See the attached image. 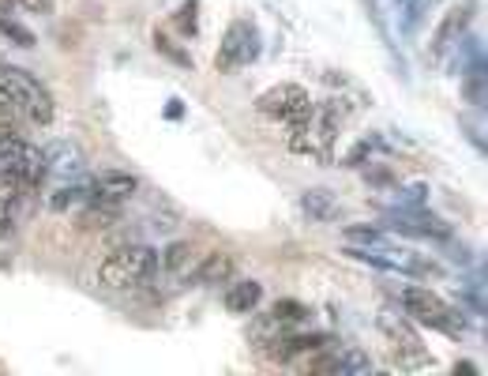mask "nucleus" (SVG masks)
Here are the masks:
<instances>
[{"label":"nucleus","mask_w":488,"mask_h":376,"mask_svg":"<svg viewBox=\"0 0 488 376\" xmlns=\"http://www.w3.org/2000/svg\"><path fill=\"white\" fill-rule=\"evenodd\" d=\"M455 372H477V365H474V362H458Z\"/></svg>","instance_id":"29"},{"label":"nucleus","mask_w":488,"mask_h":376,"mask_svg":"<svg viewBox=\"0 0 488 376\" xmlns=\"http://www.w3.org/2000/svg\"><path fill=\"white\" fill-rule=\"evenodd\" d=\"M335 372H372V362L365 350H353V346H342L339 350V358H335Z\"/></svg>","instance_id":"19"},{"label":"nucleus","mask_w":488,"mask_h":376,"mask_svg":"<svg viewBox=\"0 0 488 376\" xmlns=\"http://www.w3.org/2000/svg\"><path fill=\"white\" fill-rule=\"evenodd\" d=\"M282 328H286V323H278L274 316H260V320H252V328H248V342L263 350L271 339H278V335H282Z\"/></svg>","instance_id":"18"},{"label":"nucleus","mask_w":488,"mask_h":376,"mask_svg":"<svg viewBox=\"0 0 488 376\" xmlns=\"http://www.w3.org/2000/svg\"><path fill=\"white\" fill-rule=\"evenodd\" d=\"M15 8H23L27 15H49L53 12V0H15Z\"/></svg>","instance_id":"25"},{"label":"nucleus","mask_w":488,"mask_h":376,"mask_svg":"<svg viewBox=\"0 0 488 376\" xmlns=\"http://www.w3.org/2000/svg\"><path fill=\"white\" fill-rule=\"evenodd\" d=\"M162 117H166V121H181V117H185V102H181V98H169L166 110H162Z\"/></svg>","instance_id":"27"},{"label":"nucleus","mask_w":488,"mask_h":376,"mask_svg":"<svg viewBox=\"0 0 488 376\" xmlns=\"http://www.w3.org/2000/svg\"><path fill=\"white\" fill-rule=\"evenodd\" d=\"M402 309L414 323H425L432 332H444V335H462L466 332V316L458 309H451L440 294H432L428 286H406L402 290Z\"/></svg>","instance_id":"4"},{"label":"nucleus","mask_w":488,"mask_h":376,"mask_svg":"<svg viewBox=\"0 0 488 376\" xmlns=\"http://www.w3.org/2000/svg\"><path fill=\"white\" fill-rule=\"evenodd\" d=\"M0 34H5V38H12L15 45H34V42H38V38H34V31H27V27H23V23H19L15 15L0 19Z\"/></svg>","instance_id":"24"},{"label":"nucleus","mask_w":488,"mask_h":376,"mask_svg":"<svg viewBox=\"0 0 488 376\" xmlns=\"http://www.w3.org/2000/svg\"><path fill=\"white\" fill-rule=\"evenodd\" d=\"M361 5L368 8V19H372V27L379 31V38H383V45H388V53H391V61H395V68L406 75V61H402V53H398V45H395V38H391V31L383 27V19H379V8H376V0H361Z\"/></svg>","instance_id":"17"},{"label":"nucleus","mask_w":488,"mask_h":376,"mask_svg":"<svg viewBox=\"0 0 488 376\" xmlns=\"http://www.w3.org/2000/svg\"><path fill=\"white\" fill-rule=\"evenodd\" d=\"M312 94H308L301 83H278L271 91H263L255 98V113H263L271 121H282V124H297L312 113Z\"/></svg>","instance_id":"6"},{"label":"nucleus","mask_w":488,"mask_h":376,"mask_svg":"<svg viewBox=\"0 0 488 376\" xmlns=\"http://www.w3.org/2000/svg\"><path fill=\"white\" fill-rule=\"evenodd\" d=\"M27 113L34 124H53L57 102L31 72L0 61V113Z\"/></svg>","instance_id":"1"},{"label":"nucleus","mask_w":488,"mask_h":376,"mask_svg":"<svg viewBox=\"0 0 488 376\" xmlns=\"http://www.w3.org/2000/svg\"><path fill=\"white\" fill-rule=\"evenodd\" d=\"M154 271H158V253L150 245H120L101 260L98 279L110 290H132V286L150 283Z\"/></svg>","instance_id":"2"},{"label":"nucleus","mask_w":488,"mask_h":376,"mask_svg":"<svg viewBox=\"0 0 488 376\" xmlns=\"http://www.w3.org/2000/svg\"><path fill=\"white\" fill-rule=\"evenodd\" d=\"M91 188H94V204L120 207V204H128V199L139 192V181L132 178V173H117V169H110V173H98V178L91 181Z\"/></svg>","instance_id":"11"},{"label":"nucleus","mask_w":488,"mask_h":376,"mask_svg":"<svg viewBox=\"0 0 488 376\" xmlns=\"http://www.w3.org/2000/svg\"><path fill=\"white\" fill-rule=\"evenodd\" d=\"M260 53H263V38H260V31H255V23L252 19H237V23H229V27H225V38L218 45L215 68L218 72H234V68L252 64Z\"/></svg>","instance_id":"5"},{"label":"nucleus","mask_w":488,"mask_h":376,"mask_svg":"<svg viewBox=\"0 0 488 376\" xmlns=\"http://www.w3.org/2000/svg\"><path fill=\"white\" fill-rule=\"evenodd\" d=\"M271 316L278 320V323H304L308 320V309L301 305V301H293V297H282V301H274V309H271Z\"/></svg>","instance_id":"20"},{"label":"nucleus","mask_w":488,"mask_h":376,"mask_svg":"<svg viewBox=\"0 0 488 376\" xmlns=\"http://www.w3.org/2000/svg\"><path fill=\"white\" fill-rule=\"evenodd\" d=\"M0 178H12L27 188H38L49 178L42 150L23 140L15 129H8V124H0Z\"/></svg>","instance_id":"3"},{"label":"nucleus","mask_w":488,"mask_h":376,"mask_svg":"<svg viewBox=\"0 0 488 376\" xmlns=\"http://www.w3.org/2000/svg\"><path fill=\"white\" fill-rule=\"evenodd\" d=\"M474 12H477V0H462V5H455L447 12V19L440 23V31H435V38H432V57H444L447 49L470 31Z\"/></svg>","instance_id":"10"},{"label":"nucleus","mask_w":488,"mask_h":376,"mask_svg":"<svg viewBox=\"0 0 488 376\" xmlns=\"http://www.w3.org/2000/svg\"><path fill=\"white\" fill-rule=\"evenodd\" d=\"M237 275V260L229 253H211V256H199L196 271H192V283L199 286H229Z\"/></svg>","instance_id":"12"},{"label":"nucleus","mask_w":488,"mask_h":376,"mask_svg":"<svg viewBox=\"0 0 488 376\" xmlns=\"http://www.w3.org/2000/svg\"><path fill=\"white\" fill-rule=\"evenodd\" d=\"M42 159H45V173L57 181H83L91 173V162L75 140H49L42 147Z\"/></svg>","instance_id":"8"},{"label":"nucleus","mask_w":488,"mask_h":376,"mask_svg":"<svg viewBox=\"0 0 488 376\" xmlns=\"http://www.w3.org/2000/svg\"><path fill=\"white\" fill-rule=\"evenodd\" d=\"M428 199V185L425 181H417V185H402L398 192H395V207H421Z\"/></svg>","instance_id":"23"},{"label":"nucleus","mask_w":488,"mask_h":376,"mask_svg":"<svg viewBox=\"0 0 488 376\" xmlns=\"http://www.w3.org/2000/svg\"><path fill=\"white\" fill-rule=\"evenodd\" d=\"M196 15H199V0H185L181 12L173 15V27L181 31L185 38H196V34H199V19H196Z\"/></svg>","instance_id":"21"},{"label":"nucleus","mask_w":488,"mask_h":376,"mask_svg":"<svg viewBox=\"0 0 488 376\" xmlns=\"http://www.w3.org/2000/svg\"><path fill=\"white\" fill-rule=\"evenodd\" d=\"M301 211L312 222H327V218L339 215V199H335V192H330V188H308L301 196Z\"/></svg>","instance_id":"15"},{"label":"nucleus","mask_w":488,"mask_h":376,"mask_svg":"<svg viewBox=\"0 0 488 376\" xmlns=\"http://www.w3.org/2000/svg\"><path fill=\"white\" fill-rule=\"evenodd\" d=\"M379 328H383V335L395 342V362H398L402 369H428V365H432V354L425 350V342L417 339L414 320H409V316L398 320V316H391V313H383V316H379Z\"/></svg>","instance_id":"7"},{"label":"nucleus","mask_w":488,"mask_h":376,"mask_svg":"<svg viewBox=\"0 0 488 376\" xmlns=\"http://www.w3.org/2000/svg\"><path fill=\"white\" fill-rule=\"evenodd\" d=\"M365 178H368V185H383V188L395 185V173L391 169H365Z\"/></svg>","instance_id":"26"},{"label":"nucleus","mask_w":488,"mask_h":376,"mask_svg":"<svg viewBox=\"0 0 488 376\" xmlns=\"http://www.w3.org/2000/svg\"><path fill=\"white\" fill-rule=\"evenodd\" d=\"M388 230L409 234V237H432V241H451V226L435 218L425 204L421 207H391L388 211Z\"/></svg>","instance_id":"9"},{"label":"nucleus","mask_w":488,"mask_h":376,"mask_svg":"<svg viewBox=\"0 0 488 376\" xmlns=\"http://www.w3.org/2000/svg\"><path fill=\"white\" fill-rule=\"evenodd\" d=\"M260 297H263V286L260 283H255V279H241L237 286L225 290V309L244 316V313H252L255 305H260Z\"/></svg>","instance_id":"16"},{"label":"nucleus","mask_w":488,"mask_h":376,"mask_svg":"<svg viewBox=\"0 0 488 376\" xmlns=\"http://www.w3.org/2000/svg\"><path fill=\"white\" fill-rule=\"evenodd\" d=\"M196 264H199V256H196L192 241H173V245H166V253L158 256V267L166 275H173V279H192Z\"/></svg>","instance_id":"13"},{"label":"nucleus","mask_w":488,"mask_h":376,"mask_svg":"<svg viewBox=\"0 0 488 376\" xmlns=\"http://www.w3.org/2000/svg\"><path fill=\"white\" fill-rule=\"evenodd\" d=\"M15 15V0H0V19H8Z\"/></svg>","instance_id":"28"},{"label":"nucleus","mask_w":488,"mask_h":376,"mask_svg":"<svg viewBox=\"0 0 488 376\" xmlns=\"http://www.w3.org/2000/svg\"><path fill=\"white\" fill-rule=\"evenodd\" d=\"M154 49L166 57V61H173V64H181V68H192V57L185 53L181 45H173L169 38H166V31H154Z\"/></svg>","instance_id":"22"},{"label":"nucleus","mask_w":488,"mask_h":376,"mask_svg":"<svg viewBox=\"0 0 488 376\" xmlns=\"http://www.w3.org/2000/svg\"><path fill=\"white\" fill-rule=\"evenodd\" d=\"M94 204V188H91V178L83 181H64V188H57L53 196H49V207L53 211H80Z\"/></svg>","instance_id":"14"}]
</instances>
